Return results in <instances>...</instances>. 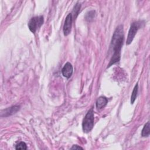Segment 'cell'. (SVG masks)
<instances>
[{
    "label": "cell",
    "instance_id": "cell-1",
    "mask_svg": "<svg viewBox=\"0 0 150 150\" xmlns=\"http://www.w3.org/2000/svg\"><path fill=\"white\" fill-rule=\"evenodd\" d=\"M124 37L123 26L120 25L115 30L111 39L110 47V50L112 52V55L107 67H110L112 64L120 61L121 57V50L123 44Z\"/></svg>",
    "mask_w": 150,
    "mask_h": 150
},
{
    "label": "cell",
    "instance_id": "cell-2",
    "mask_svg": "<svg viewBox=\"0 0 150 150\" xmlns=\"http://www.w3.org/2000/svg\"><path fill=\"white\" fill-rule=\"evenodd\" d=\"M94 111L93 109L91 108L86 114L82 122V128L84 132H89L93 129L94 125Z\"/></svg>",
    "mask_w": 150,
    "mask_h": 150
},
{
    "label": "cell",
    "instance_id": "cell-3",
    "mask_svg": "<svg viewBox=\"0 0 150 150\" xmlns=\"http://www.w3.org/2000/svg\"><path fill=\"white\" fill-rule=\"evenodd\" d=\"M141 26V23L140 22H134L132 23H131L130 26V28L128 31L127 39L126 41L127 45H128L131 43L138 30L140 28Z\"/></svg>",
    "mask_w": 150,
    "mask_h": 150
},
{
    "label": "cell",
    "instance_id": "cell-4",
    "mask_svg": "<svg viewBox=\"0 0 150 150\" xmlns=\"http://www.w3.org/2000/svg\"><path fill=\"white\" fill-rule=\"evenodd\" d=\"M43 21V17L42 16L32 18L28 23V27L29 30L32 33H35L36 29L42 25Z\"/></svg>",
    "mask_w": 150,
    "mask_h": 150
},
{
    "label": "cell",
    "instance_id": "cell-5",
    "mask_svg": "<svg viewBox=\"0 0 150 150\" xmlns=\"http://www.w3.org/2000/svg\"><path fill=\"white\" fill-rule=\"evenodd\" d=\"M72 24V14L69 13L65 19L64 26H63V33L64 36H67L70 34L71 28Z\"/></svg>",
    "mask_w": 150,
    "mask_h": 150
},
{
    "label": "cell",
    "instance_id": "cell-6",
    "mask_svg": "<svg viewBox=\"0 0 150 150\" xmlns=\"http://www.w3.org/2000/svg\"><path fill=\"white\" fill-rule=\"evenodd\" d=\"M20 109V106L19 105H14L6 109L2 110L1 111V117H8L15 114Z\"/></svg>",
    "mask_w": 150,
    "mask_h": 150
},
{
    "label": "cell",
    "instance_id": "cell-7",
    "mask_svg": "<svg viewBox=\"0 0 150 150\" xmlns=\"http://www.w3.org/2000/svg\"><path fill=\"white\" fill-rule=\"evenodd\" d=\"M63 76L67 79L70 78L73 73V66L69 62H67L63 66L62 70Z\"/></svg>",
    "mask_w": 150,
    "mask_h": 150
},
{
    "label": "cell",
    "instance_id": "cell-8",
    "mask_svg": "<svg viewBox=\"0 0 150 150\" xmlns=\"http://www.w3.org/2000/svg\"><path fill=\"white\" fill-rule=\"evenodd\" d=\"M107 102L108 100L106 97L101 96L96 101V107L98 109H101L107 104Z\"/></svg>",
    "mask_w": 150,
    "mask_h": 150
},
{
    "label": "cell",
    "instance_id": "cell-9",
    "mask_svg": "<svg viewBox=\"0 0 150 150\" xmlns=\"http://www.w3.org/2000/svg\"><path fill=\"white\" fill-rule=\"evenodd\" d=\"M149 122H147L145 125L144 126V128L142 130L141 135L144 137H146L149 135Z\"/></svg>",
    "mask_w": 150,
    "mask_h": 150
},
{
    "label": "cell",
    "instance_id": "cell-10",
    "mask_svg": "<svg viewBox=\"0 0 150 150\" xmlns=\"http://www.w3.org/2000/svg\"><path fill=\"white\" fill-rule=\"evenodd\" d=\"M137 93H138V84H137L135 86V87L132 90V94H131V104H133L134 101H135L137 96Z\"/></svg>",
    "mask_w": 150,
    "mask_h": 150
},
{
    "label": "cell",
    "instance_id": "cell-11",
    "mask_svg": "<svg viewBox=\"0 0 150 150\" xmlns=\"http://www.w3.org/2000/svg\"><path fill=\"white\" fill-rule=\"evenodd\" d=\"M95 15V11H91L87 13L86 15V19L87 21H91L93 19Z\"/></svg>",
    "mask_w": 150,
    "mask_h": 150
},
{
    "label": "cell",
    "instance_id": "cell-12",
    "mask_svg": "<svg viewBox=\"0 0 150 150\" xmlns=\"http://www.w3.org/2000/svg\"><path fill=\"white\" fill-rule=\"evenodd\" d=\"M16 149H27L26 144L24 142H21L16 145Z\"/></svg>",
    "mask_w": 150,
    "mask_h": 150
},
{
    "label": "cell",
    "instance_id": "cell-13",
    "mask_svg": "<svg viewBox=\"0 0 150 150\" xmlns=\"http://www.w3.org/2000/svg\"><path fill=\"white\" fill-rule=\"evenodd\" d=\"M80 9V4H79V3H77L74 7V9H73V12L74 13V16H75V14L76 15V16L78 15L79 13V11Z\"/></svg>",
    "mask_w": 150,
    "mask_h": 150
},
{
    "label": "cell",
    "instance_id": "cell-14",
    "mask_svg": "<svg viewBox=\"0 0 150 150\" xmlns=\"http://www.w3.org/2000/svg\"><path fill=\"white\" fill-rule=\"evenodd\" d=\"M83 149V148L79 145H73V146L71 148V149Z\"/></svg>",
    "mask_w": 150,
    "mask_h": 150
}]
</instances>
